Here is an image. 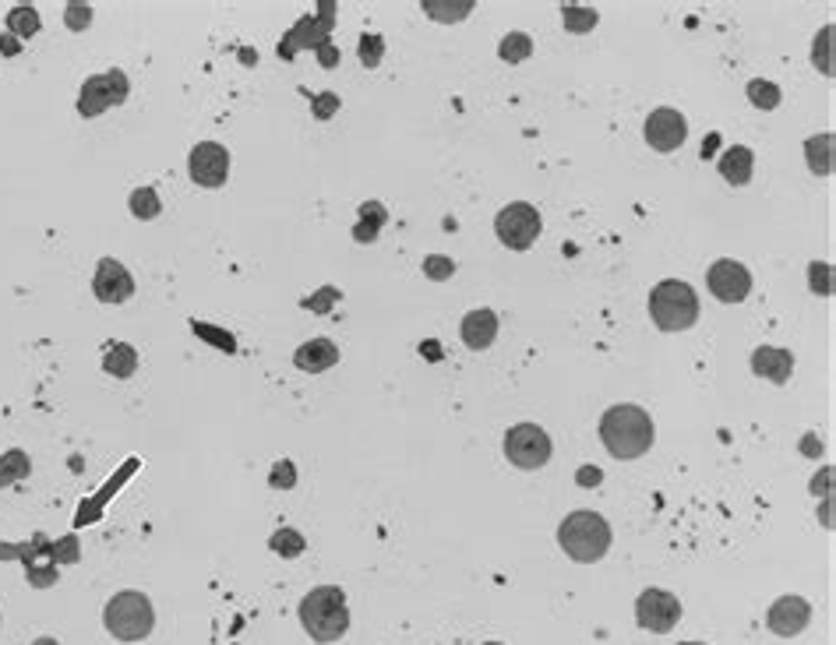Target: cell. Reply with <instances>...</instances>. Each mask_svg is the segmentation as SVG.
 I'll return each mask as SVG.
<instances>
[{
	"mask_svg": "<svg viewBox=\"0 0 836 645\" xmlns=\"http://www.w3.org/2000/svg\"><path fill=\"white\" fill-rule=\"evenodd\" d=\"M653 438H657V430H653L650 413L642 406L625 402V406H611L600 416V441L618 462H632L646 455L653 448Z\"/></svg>",
	"mask_w": 836,
	"mask_h": 645,
	"instance_id": "1",
	"label": "cell"
},
{
	"mask_svg": "<svg viewBox=\"0 0 836 645\" xmlns=\"http://www.w3.org/2000/svg\"><path fill=\"white\" fill-rule=\"evenodd\" d=\"M748 99H752V106H759V110H777L780 106V89L773 82H766V78H752L748 82Z\"/></svg>",
	"mask_w": 836,
	"mask_h": 645,
	"instance_id": "27",
	"label": "cell"
},
{
	"mask_svg": "<svg viewBox=\"0 0 836 645\" xmlns=\"http://www.w3.org/2000/svg\"><path fill=\"white\" fill-rule=\"evenodd\" d=\"M600 480H604V473H600L597 466H583V469H579V483H583V487H597Z\"/></svg>",
	"mask_w": 836,
	"mask_h": 645,
	"instance_id": "34",
	"label": "cell"
},
{
	"mask_svg": "<svg viewBox=\"0 0 836 645\" xmlns=\"http://www.w3.org/2000/svg\"><path fill=\"white\" fill-rule=\"evenodd\" d=\"M752 371L759 378L773 381V385H787L794 374V353L791 349H777V346H759L752 353Z\"/></svg>",
	"mask_w": 836,
	"mask_h": 645,
	"instance_id": "15",
	"label": "cell"
},
{
	"mask_svg": "<svg viewBox=\"0 0 836 645\" xmlns=\"http://www.w3.org/2000/svg\"><path fill=\"white\" fill-rule=\"evenodd\" d=\"M103 367H106V374H113V378H131V374L138 371L135 346H127V342H113L103 356Z\"/></svg>",
	"mask_w": 836,
	"mask_h": 645,
	"instance_id": "20",
	"label": "cell"
},
{
	"mask_svg": "<svg viewBox=\"0 0 836 645\" xmlns=\"http://www.w3.org/2000/svg\"><path fill=\"white\" fill-rule=\"evenodd\" d=\"M452 272H456V261L445 258V254H431V258H424V275L434 282L441 279H452Z\"/></svg>",
	"mask_w": 836,
	"mask_h": 645,
	"instance_id": "31",
	"label": "cell"
},
{
	"mask_svg": "<svg viewBox=\"0 0 836 645\" xmlns=\"http://www.w3.org/2000/svg\"><path fill=\"white\" fill-rule=\"evenodd\" d=\"M561 22H565L568 32H593L600 22V15L593 8H579V4H565L561 8Z\"/></svg>",
	"mask_w": 836,
	"mask_h": 645,
	"instance_id": "24",
	"label": "cell"
},
{
	"mask_svg": "<svg viewBox=\"0 0 836 645\" xmlns=\"http://www.w3.org/2000/svg\"><path fill=\"white\" fill-rule=\"evenodd\" d=\"M685 138H688V120L678 110L660 106V110L650 113V120H646V141H650V149L678 152L685 145Z\"/></svg>",
	"mask_w": 836,
	"mask_h": 645,
	"instance_id": "12",
	"label": "cell"
},
{
	"mask_svg": "<svg viewBox=\"0 0 836 645\" xmlns=\"http://www.w3.org/2000/svg\"><path fill=\"white\" fill-rule=\"evenodd\" d=\"M650 318L660 332H685L699 321V297L688 282L664 279L650 293Z\"/></svg>",
	"mask_w": 836,
	"mask_h": 645,
	"instance_id": "4",
	"label": "cell"
},
{
	"mask_svg": "<svg viewBox=\"0 0 836 645\" xmlns=\"http://www.w3.org/2000/svg\"><path fill=\"white\" fill-rule=\"evenodd\" d=\"M8 32L15 39H32L39 32V11L36 8H25V4H22V8H15L8 15Z\"/></svg>",
	"mask_w": 836,
	"mask_h": 645,
	"instance_id": "26",
	"label": "cell"
},
{
	"mask_svg": "<svg viewBox=\"0 0 836 645\" xmlns=\"http://www.w3.org/2000/svg\"><path fill=\"white\" fill-rule=\"evenodd\" d=\"M551 438H547V430L537 427V423H516V427L505 434V455L512 466L519 469H540L551 462Z\"/></svg>",
	"mask_w": 836,
	"mask_h": 645,
	"instance_id": "7",
	"label": "cell"
},
{
	"mask_svg": "<svg viewBox=\"0 0 836 645\" xmlns=\"http://www.w3.org/2000/svg\"><path fill=\"white\" fill-rule=\"evenodd\" d=\"M127 208H131L135 219L149 223V219H156V215L163 212V201H159V194L152 191V187H138V191H131V198H127Z\"/></svg>",
	"mask_w": 836,
	"mask_h": 645,
	"instance_id": "22",
	"label": "cell"
},
{
	"mask_svg": "<svg viewBox=\"0 0 836 645\" xmlns=\"http://www.w3.org/2000/svg\"><path fill=\"white\" fill-rule=\"evenodd\" d=\"M187 170L198 187H223L230 177V152L219 141H202L187 156Z\"/></svg>",
	"mask_w": 836,
	"mask_h": 645,
	"instance_id": "11",
	"label": "cell"
},
{
	"mask_svg": "<svg viewBox=\"0 0 836 645\" xmlns=\"http://www.w3.org/2000/svg\"><path fill=\"white\" fill-rule=\"evenodd\" d=\"M269 483H272V487H293V483H297V480H293V462H279V466L272 469V480Z\"/></svg>",
	"mask_w": 836,
	"mask_h": 645,
	"instance_id": "33",
	"label": "cell"
},
{
	"mask_svg": "<svg viewBox=\"0 0 836 645\" xmlns=\"http://www.w3.org/2000/svg\"><path fill=\"white\" fill-rule=\"evenodd\" d=\"M29 473H32V462L22 448H11V452L0 459V487H11V483L25 480Z\"/></svg>",
	"mask_w": 836,
	"mask_h": 645,
	"instance_id": "21",
	"label": "cell"
},
{
	"mask_svg": "<svg viewBox=\"0 0 836 645\" xmlns=\"http://www.w3.org/2000/svg\"><path fill=\"white\" fill-rule=\"evenodd\" d=\"M0 50H4V57H15V53H18V39L15 36H4V39H0Z\"/></svg>",
	"mask_w": 836,
	"mask_h": 645,
	"instance_id": "36",
	"label": "cell"
},
{
	"mask_svg": "<svg viewBox=\"0 0 836 645\" xmlns=\"http://www.w3.org/2000/svg\"><path fill=\"white\" fill-rule=\"evenodd\" d=\"M314 106H318V117L325 120L332 113V106H339V99L336 96H318V99H314Z\"/></svg>",
	"mask_w": 836,
	"mask_h": 645,
	"instance_id": "35",
	"label": "cell"
},
{
	"mask_svg": "<svg viewBox=\"0 0 836 645\" xmlns=\"http://www.w3.org/2000/svg\"><path fill=\"white\" fill-rule=\"evenodd\" d=\"M681 645H706V642H681Z\"/></svg>",
	"mask_w": 836,
	"mask_h": 645,
	"instance_id": "39",
	"label": "cell"
},
{
	"mask_svg": "<svg viewBox=\"0 0 836 645\" xmlns=\"http://www.w3.org/2000/svg\"><path fill=\"white\" fill-rule=\"evenodd\" d=\"M635 621H639V628L653 631V635H667L681 621L678 596L667 593V589H646V593H639V600H635Z\"/></svg>",
	"mask_w": 836,
	"mask_h": 645,
	"instance_id": "9",
	"label": "cell"
},
{
	"mask_svg": "<svg viewBox=\"0 0 836 645\" xmlns=\"http://www.w3.org/2000/svg\"><path fill=\"white\" fill-rule=\"evenodd\" d=\"M269 547L276 550V554H283V557H300L307 550V540L297 533V529H279V533H272Z\"/></svg>",
	"mask_w": 836,
	"mask_h": 645,
	"instance_id": "29",
	"label": "cell"
},
{
	"mask_svg": "<svg viewBox=\"0 0 836 645\" xmlns=\"http://www.w3.org/2000/svg\"><path fill=\"white\" fill-rule=\"evenodd\" d=\"M808 286H812V293H819V297H833V265L812 261V265H808Z\"/></svg>",
	"mask_w": 836,
	"mask_h": 645,
	"instance_id": "30",
	"label": "cell"
},
{
	"mask_svg": "<svg viewBox=\"0 0 836 645\" xmlns=\"http://www.w3.org/2000/svg\"><path fill=\"white\" fill-rule=\"evenodd\" d=\"M127 92H131V82H127V75L120 67H113L106 75H92V78H85V85H82L78 113H82V117H99V113L113 110V106H124Z\"/></svg>",
	"mask_w": 836,
	"mask_h": 645,
	"instance_id": "8",
	"label": "cell"
},
{
	"mask_svg": "<svg viewBox=\"0 0 836 645\" xmlns=\"http://www.w3.org/2000/svg\"><path fill=\"white\" fill-rule=\"evenodd\" d=\"M819 452H822V445L812 438V434H808V438H805V455H819Z\"/></svg>",
	"mask_w": 836,
	"mask_h": 645,
	"instance_id": "37",
	"label": "cell"
},
{
	"mask_svg": "<svg viewBox=\"0 0 836 645\" xmlns=\"http://www.w3.org/2000/svg\"><path fill=\"white\" fill-rule=\"evenodd\" d=\"M32 645H60V642H57V638H50V635H43V638H36Z\"/></svg>",
	"mask_w": 836,
	"mask_h": 645,
	"instance_id": "38",
	"label": "cell"
},
{
	"mask_svg": "<svg viewBox=\"0 0 836 645\" xmlns=\"http://www.w3.org/2000/svg\"><path fill=\"white\" fill-rule=\"evenodd\" d=\"M293 364H297L304 374L329 371V367L339 364V346L336 342H329V339H311V342H304L297 353H293Z\"/></svg>",
	"mask_w": 836,
	"mask_h": 645,
	"instance_id": "17",
	"label": "cell"
},
{
	"mask_svg": "<svg viewBox=\"0 0 836 645\" xmlns=\"http://www.w3.org/2000/svg\"><path fill=\"white\" fill-rule=\"evenodd\" d=\"M812 624V607L801 596H780L773 607L766 610V628L780 638H794Z\"/></svg>",
	"mask_w": 836,
	"mask_h": 645,
	"instance_id": "13",
	"label": "cell"
},
{
	"mask_svg": "<svg viewBox=\"0 0 836 645\" xmlns=\"http://www.w3.org/2000/svg\"><path fill=\"white\" fill-rule=\"evenodd\" d=\"M717 166H720V177H724L727 184L745 187L755 173V156H752V149H745V145H731V149H724V156H720Z\"/></svg>",
	"mask_w": 836,
	"mask_h": 645,
	"instance_id": "18",
	"label": "cell"
},
{
	"mask_svg": "<svg viewBox=\"0 0 836 645\" xmlns=\"http://www.w3.org/2000/svg\"><path fill=\"white\" fill-rule=\"evenodd\" d=\"M300 624L314 642H339L350 631L346 593L339 586H318L300 600Z\"/></svg>",
	"mask_w": 836,
	"mask_h": 645,
	"instance_id": "2",
	"label": "cell"
},
{
	"mask_svg": "<svg viewBox=\"0 0 836 645\" xmlns=\"http://www.w3.org/2000/svg\"><path fill=\"white\" fill-rule=\"evenodd\" d=\"M812 64L819 67L822 75H833V25H826V29H822L819 36H815Z\"/></svg>",
	"mask_w": 836,
	"mask_h": 645,
	"instance_id": "28",
	"label": "cell"
},
{
	"mask_svg": "<svg viewBox=\"0 0 836 645\" xmlns=\"http://www.w3.org/2000/svg\"><path fill=\"white\" fill-rule=\"evenodd\" d=\"M64 22H68L71 32H85L92 22V8L89 4H68V8H64Z\"/></svg>",
	"mask_w": 836,
	"mask_h": 645,
	"instance_id": "32",
	"label": "cell"
},
{
	"mask_svg": "<svg viewBox=\"0 0 836 645\" xmlns=\"http://www.w3.org/2000/svg\"><path fill=\"white\" fill-rule=\"evenodd\" d=\"M558 543L572 561L593 564L611 550V526L597 512H572L558 526Z\"/></svg>",
	"mask_w": 836,
	"mask_h": 645,
	"instance_id": "3",
	"label": "cell"
},
{
	"mask_svg": "<svg viewBox=\"0 0 836 645\" xmlns=\"http://www.w3.org/2000/svg\"><path fill=\"white\" fill-rule=\"evenodd\" d=\"M459 335H463V342L473 349V353H484V349H491L494 335H498V314H494L491 307L470 311L463 318V325H459Z\"/></svg>",
	"mask_w": 836,
	"mask_h": 645,
	"instance_id": "16",
	"label": "cell"
},
{
	"mask_svg": "<svg viewBox=\"0 0 836 645\" xmlns=\"http://www.w3.org/2000/svg\"><path fill=\"white\" fill-rule=\"evenodd\" d=\"M487 645H501V642H487Z\"/></svg>",
	"mask_w": 836,
	"mask_h": 645,
	"instance_id": "40",
	"label": "cell"
},
{
	"mask_svg": "<svg viewBox=\"0 0 836 645\" xmlns=\"http://www.w3.org/2000/svg\"><path fill=\"white\" fill-rule=\"evenodd\" d=\"M103 624L113 638L120 642H142V638L152 635L156 628V610H152V600L138 589H127V593H117L103 610Z\"/></svg>",
	"mask_w": 836,
	"mask_h": 645,
	"instance_id": "5",
	"label": "cell"
},
{
	"mask_svg": "<svg viewBox=\"0 0 836 645\" xmlns=\"http://www.w3.org/2000/svg\"><path fill=\"white\" fill-rule=\"evenodd\" d=\"M706 286L720 304H741V300L752 293V272H748L741 261L734 258H720L710 265L706 272Z\"/></svg>",
	"mask_w": 836,
	"mask_h": 645,
	"instance_id": "10",
	"label": "cell"
},
{
	"mask_svg": "<svg viewBox=\"0 0 836 645\" xmlns=\"http://www.w3.org/2000/svg\"><path fill=\"white\" fill-rule=\"evenodd\" d=\"M92 290H96L99 304H124L135 293V279L120 265L117 258H103L96 265V279H92Z\"/></svg>",
	"mask_w": 836,
	"mask_h": 645,
	"instance_id": "14",
	"label": "cell"
},
{
	"mask_svg": "<svg viewBox=\"0 0 836 645\" xmlns=\"http://www.w3.org/2000/svg\"><path fill=\"white\" fill-rule=\"evenodd\" d=\"M540 230H544V219L530 201H512L494 215V233L508 251H530L537 244Z\"/></svg>",
	"mask_w": 836,
	"mask_h": 645,
	"instance_id": "6",
	"label": "cell"
},
{
	"mask_svg": "<svg viewBox=\"0 0 836 645\" xmlns=\"http://www.w3.org/2000/svg\"><path fill=\"white\" fill-rule=\"evenodd\" d=\"M470 11H473L470 0H463V4H438V0H427V4H424V15H431L434 22H441V25L463 22Z\"/></svg>",
	"mask_w": 836,
	"mask_h": 645,
	"instance_id": "25",
	"label": "cell"
},
{
	"mask_svg": "<svg viewBox=\"0 0 836 645\" xmlns=\"http://www.w3.org/2000/svg\"><path fill=\"white\" fill-rule=\"evenodd\" d=\"M530 53H533V39L526 36V32H508L498 46V57L505 60V64H523Z\"/></svg>",
	"mask_w": 836,
	"mask_h": 645,
	"instance_id": "23",
	"label": "cell"
},
{
	"mask_svg": "<svg viewBox=\"0 0 836 645\" xmlns=\"http://www.w3.org/2000/svg\"><path fill=\"white\" fill-rule=\"evenodd\" d=\"M805 159H808V170L819 173V177H829V173H833V134H815V138H808Z\"/></svg>",
	"mask_w": 836,
	"mask_h": 645,
	"instance_id": "19",
	"label": "cell"
}]
</instances>
